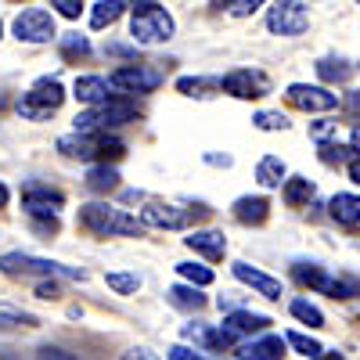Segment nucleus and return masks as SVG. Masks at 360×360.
Here are the masks:
<instances>
[{
    "label": "nucleus",
    "instance_id": "30",
    "mask_svg": "<svg viewBox=\"0 0 360 360\" xmlns=\"http://www.w3.org/2000/svg\"><path fill=\"white\" fill-rule=\"evenodd\" d=\"M353 155H360L353 144H324V141H321V162H328V166H335V162H349Z\"/></svg>",
    "mask_w": 360,
    "mask_h": 360
},
{
    "label": "nucleus",
    "instance_id": "38",
    "mask_svg": "<svg viewBox=\"0 0 360 360\" xmlns=\"http://www.w3.org/2000/svg\"><path fill=\"white\" fill-rule=\"evenodd\" d=\"M256 8H263V0H231V15L234 18H249Z\"/></svg>",
    "mask_w": 360,
    "mask_h": 360
},
{
    "label": "nucleus",
    "instance_id": "51",
    "mask_svg": "<svg viewBox=\"0 0 360 360\" xmlns=\"http://www.w3.org/2000/svg\"><path fill=\"white\" fill-rule=\"evenodd\" d=\"M0 33H4V25H0Z\"/></svg>",
    "mask_w": 360,
    "mask_h": 360
},
{
    "label": "nucleus",
    "instance_id": "7",
    "mask_svg": "<svg viewBox=\"0 0 360 360\" xmlns=\"http://www.w3.org/2000/svg\"><path fill=\"white\" fill-rule=\"evenodd\" d=\"M292 274L303 281V285H310V288H317L324 295H332V299H353V295H360V281H353V278H332V274H324V270L314 266V263H295Z\"/></svg>",
    "mask_w": 360,
    "mask_h": 360
},
{
    "label": "nucleus",
    "instance_id": "48",
    "mask_svg": "<svg viewBox=\"0 0 360 360\" xmlns=\"http://www.w3.org/2000/svg\"><path fill=\"white\" fill-rule=\"evenodd\" d=\"M353 148L360 152V127H353Z\"/></svg>",
    "mask_w": 360,
    "mask_h": 360
},
{
    "label": "nucleus",
    "instance_id": "39",
    "mask_svg": "<svg viewBox=\"0 0 360 360\" xmlns=\"http://www.w3.org/2000/svg\"><path fill=\"white\" fill-rule=\"evenodd\" d=\"M51 8H58V15H65V18H79L83 0H51Z\"/></svg>",
    "mask_w": 360,
    "mask_h": 360
},
{
    "label": "nucleus",
    "instance_id": "27",
    "mask_svg": "<svg viewBox=\"0 0 360 360\" xmlns=\"http://www.w3.org/2000/svg\"><path fill=\"white\" fill-rule=\"evenodd\" d=\"M169 303L180 307V310H202V307H205V295H198V285H195V288L173 285V288H169Z\"/></svg>",
    "mask_w": 360,
    "mask_h": 360
},
{
    "label": "nucleus",
    "instance_id": "45",
    "mask_svg": "<svg viewBox=\"0 0 360 360\" xmlns=\"http://www.w3.org/2000/svg\"><path fill=\"white\" fill-rule=\"evenodd\" d=\"M349 176L360 184V155H353V159H349Z\"/></svg>",
    "mask_w": 360,
    "mask_h": 360
},
{
    "label": "nucleus",
    "instance_id": "11",
    "mask_svg": "<svg viewBox=\"0 0 360 360\" xmlns=\"http://www.w3.org/2000/svg\"><path fill=\"white\" fill-rule=\"evenodd\" d=\"M209 209L205 205H195L191 213H180L173 205H148L141 213V224L144 227H166V231H176V227H188L191 220H205Z\"/></svg>",
    "mask_w": 360,
    "mask_h": 360
},
{
    "label": "nucleus",
    "instance_id": "6",
    "mask_svg": "<svg viewBox=\"0 0 360 360\" xmlns=\"http://www.w3.org/2000/svg\"><path fill=\"white\" fill-rule=\"evenodd\" d=\"M62 101H65V86L58 79H40L33 90H25L18 98V115L33 119V123H44V119H51L62 108Z\"/></svg>",
    "mask_w": 360,
    "mask_h": 360
},
{
    "label": "nucleus",
    "instance_id": "3",
    "mask_svg": "<svg viewBox=\"0 0 360 360\" xmlns=\"http://www.w3.org/2000/svg\"><path fill=\"white\" fill-rule=\"evenodd\" d=\"M0 274H4V278H76V281L86 278L79 266H62V263H54V259L25 256V252L0 256Z\"/></svg>",
    "mask_w": 360,
    "mask_h": 360
},
{
    "label": "nucleus",
    "instance_id": "40",
    "mask_svg": "<svg viewBox=\"0 0 360 360\" xmlns=\"http://www.w3.org/2000/svg\"><path fill=\"white\" fill-rule=\"evenodd\" d=\"M332 130H335V123H332V119H321V123H314V127H310V137H314V141H324V137L332 134Z\"/></svg>",
    "mask_w": 360,
    "mask_h": 360
},
{
    "label": "nucleus",
    "instance_id": "4",
    "mask_svg": "<svg viewBox=\"0 0 360 360\" xmlns=\"http://www.w3.org/2000/svg\"><path fill=\"white\" fill-rule=\"evenodd\" d=\"M130 37L134 44H162L173 37V18L169 11L159 4H134V18H130Z\"/></svg>",
    "mask_w": 360,
    "mask_h": 360
},
{
    "label": "nucleus",
    "instance_id": "17",
    "mask_svg": "<svg viewBox=\"0 0 360 360\" xmlns=\"http://www.w3.org/2000/svg\"><path fill=\"white\" fill-rule=\"evenodd\" d=\"M184 245L195 249V252H202L205 259H224V252H227V238H224L220 231H195L191 238H184Z\"/></svg>",
    "mask_w": 360,
    "mask_h": 360
},
{
    "label": "nucleus",
    "instance_id": "32",
    "mask_svg": "<svg viewBox=\"0 0 360 360\" xmlns=\"http://www.w3.org/2000/svg\"><path fill=\"white\" fill-rule=\"evenodd\" d=\"M62 54L69 58V62H76V58H86V54H90V44H86V37H79V33H69V37H62Z\"/></svg>",
    "mask_w": 360,
    "mask_h": 360
},
{
    "label": "nucleus",
    "instance_id": "14",
    "mask_svg": "<svg viewBox=\"0 0 360 360\" xmlns=\"http://www.w3.org/2000/svg\"><path fill=\"white\" fill-rule=\"evenodd\" d=\"M285 98H288V105L303 108V112H328L339 105V94H332L324 86H307V83H292Z\"/></svg>",
    "mask_w": 360,
    "mask_h": 360
},
{
    "label": "nucleus",
    "instance_id": "18",
    "mask_svg": "<svg viewBox=\"0 0 360 360\" xmlns=\"http://www.w3.org/2000/svg\"><path fill=\"white\" fill-rule=\"evenodd\" d=\"M76 98L83 105H101V101H108L115 94H112V83L108 79H101V76H79L76 79Z\"/></svg>",
    "mask_w": 360,
    "mask_h": 360
},
{
    "label": "nucleus",
    "instance_id": "23",
    "mask_svg": "<svg viewBox=\"0 0 360 360\" xmlns=\"http://www.w3.org/2000/svg\"><path fill=\"white\" fill-rule=\"evenodd\" d=\"M86 188L98 191V195H108V191L119 188V173H115L108 162H101V166H94V169L86 173Z\"/></svg>",
    "mask_w": 360,
    "mask_h": 360
},
{
    "label": "nucleus",
    "instance_id": "21",
    "mask_svg": "<svg viewBox=\"0 0 360 360\" xmlns=\"http://www.w3.org/2000/svg\"><path fill=\"white\" fill-rule=\"evenodd\" d=\"M234 217L242 220V224H263V220L270 217V202H266V198H252V195H245V198H238V202H234Z\"/></svg>",
    "mask_w": 360,
    "mask_h": 360
},
{
    "label": "nucleus",
    "instance_id": "26",
    "mask_svg": "<svg viewBox=\"0 0 360 360\" xmlns=\"http://www.w3.org/2000/svg\"><path fill=\"white\" fill-rule=\"evenodd\" d=\"M119 15H123V0H98L94 11H90V25L105 29V25H112Z\"/></svg>",
    "mask_w": 360,
    "mask_h": 360
},
{
    "label": "nucleus",
    "instance_id": "13",
    "mask_svg": "<svg viewBox=\"0 0 360 360\" xmlns=\"http://www.w3.org/2000/svg\"><path fill=\"white\" fill-rule=\"evenodd\" d=\"M220 86L227 90L231 98H242V101L263 98L266 90H270L266 76H263V72H252V69H234V72H227V76L220 79Z\"/></svg>",
    "mask_w": 360,
    "mask_h": 360
},
{
    "label": "nucleus",
    "instance_id": "52",
    "mask_svg": "<svg viewBox=\"0 0 360 360\" xmlns=\"http://www.w3.org/2000/svg\"><path fill=\"white\" fill-rule=\"evenodd\" d=\"M356 4H360V0H356Z\"/></svg>",
    "mask_w": 360,
    "mask_h": 360
},
{
    "label": "nucleus",
    "instance_id": "42",
    "mask_svg": "<svg viewBox=\"0 0 360 360\" xmlns=\"http://www.w3.org/2000/svg\"><path fill=\"white\" fill-rule=\"evenodd\" d=\"M342 105H346V112H349V115H356V119H360V90H349Z\"/></svg>",
    "mask_w": 360,
    "mask_h": 360
},
{
    "label": "nucleus",
    "instance_id": "36",
    "mask_svg": "<svg viewBox=\"0 0 360 360\" xmlns=\"http://www.w3.org/2000/svg\"><path fill=\"white\" fill-rule=\"evenodd\" d=\"M252 123H256L259 130H288V119H285L281 112H259Z\"/></svg>",
    "mask_w": 360,
    "mask_h": 360
},
{
    "label": "nucleus",
    "instance_id": "16",
    "mask_svg": "<svg viewBox=\"0 0 360 360\" xmlns=\"http://www.w3.org/2000/svg\"><path fill=\"white\" fill-rule=\"evenodd\" d=\"M184 335L195 342V346H202V349H209V353H220V349H231L234 346V332L231 328H209V324H188L184 328Z\"/></svg>",
    "mask_w": 360,
    "mask_h": 360
},
{
    "label": "nucleus",
    "instance_id": "33",
    "mask_svg": "<svg viewBox=\"0 0 360 360\" xmlns=\"http://www.w3.org/2000/svg\"><path fill=\"white\" fill-rule=\"evenodd\" d=\"M292 314L303 321V324H310V328H321V324H324V314H321L317 307H310L307 299H295V303H292Z\"/></svg>",
    "mask_w": 360,
    "mask_h": 360
},
{
    "label": "nucleus",
    "instance_id": "28",
    "mask_svg": "<svg viewBox=\"0 0 360 360\" xmlns=\"http://www.w3.org/2000/svg\"><path fill=\"white\" fill-rule=\"evenodd\" d=\"M40 321L33 314H25L18 307H8V303H0V328H37Z\"/></svg>",
    "mask_w": 360,
    "mask_h": 360
},
{
    "label": "nucleus",
    "instance_id": "47",
    "mask_svg": "<svg viewBox=\"0 0 360 360\" xmlns=\"http://www.w3.org/2000/svg\"><path fill=\"white\" fill-rule=\"evenodd\" d=\"M8 198H11V195H8V188H4V184H0V209H4V205H8Z\"/></svg>",
    "mask_w": 360,
    "mask_h": 360
},
{
    "label": "nucleus",
    "instance_id": "41",
    "mask_svg": "<svg viewBox=\"0 0 360 360\" xmlns=\"http://www.w3.org/2000/svg\"><path fill=\"white\" fill-rule=\"evenodd\" d=\"M37 295H40V299H62V288H58L54 281H40V285H37Z\"/></svg>",
    "mask_w": 360,
    "mask_h": 360
},
{
    "label": "nucleus",
    "instance_id": "46",
    "mask_svg": "<svg viewBox=\"0 0 360 360\" xmlns=\"http://www.w3.org/2000/svg\"><path fill=\"white\" fill-rule=\"evenodd\" d=\"M209 162H213V166H231V159H227V155H209Z\"/></svg>",
    "mask_w": 360,
    "mask_h": 360
},
{
    "label": "nucleus",
    "instance_id": "29",
    "mask_svg": "<svg viewBox=\"0 0 360 360\" xmlns=\"http://www.w3.org/2000/svg\"><path fill=\"white\" fill-rule=\"evenodd\" d=\"M176 274H180V278H188V281L198 285V288L213 285V270L202 266V263H176Z\"/></svg>",
    "mask_w": 360,
    "mask_h": 360
},
{
    "label": "nucleus",
    "instance_id": "24",
    "mask_svg": "<svg viewBox=\"0 0 360 360\" xmlns=\"http://www.w3.org/2000/svg\"><path fill=\"white\" fill-rule=\"evenodd\" d=\"M256 180H259L263 188H281V180H285V162H281L278 155L259 159V166H256Z\"/></svg>",
    "mask_w": 360,
    "mask_h": 360
},
{
    "label": "nucleus",
    "instance_id": "1",
    "mask_svg": "<svg viewBox=\"0 0 360 360\" xmlns=\"http://www.w3.org/2000/svg\"><path fill=\"white\" fill-rule=\"evenodd\" d=\"M58 152L79 162H115L127 155V144L119 137H108V130H76L58 141Z\"/></svg>",
    "mask_w": 360,
    "mask_h": 360
},
{
    "label": "nucleus",
    "instance_id": "34",
    "mask_svg": "<svg viewBox=\"0 0 360 360\" xmlns=\"http://www.w3.org/2000/svg\"><path fill=\"white\" fill-rule=\"evenodd\" d=\"M105 281H108V288L119 292V295H130V292L141 288V278H137V274H108Z\"/></svg>",
    "mask_w": 360,
    "mask_h": 360
},
{
    "label": "nucleus",
    "instance_id": "15",
    "mask_svg": "<svg viewBox=\"0 0 360 360\" xmlns=\"http://www.w3.org/2000/svg\"><path fill=\"white\" fill-rule=\"evenodd\" d=\"M231 270H234V278H238V281H242V285H249V288H256L263 299H270V303H278V299L285 295L278 278L263 274V270H256V266H249V263H234Z\"/></svg>",
    "mask_w": 360,
    "mask_h": 360
},
{
    "label": "nucleus",
    "instance_id": "43",
    "mask_svg": "<svg viewBox=\"0 0 360 360\" xmlns=\"http://www.w3.org/2000/svg\"><path fill=\"white\" fill-rule=\"evenodd\" d=\"M169 356H173V360H198L202 353H195V349H188V346H173Z\"/></svg>",
    "mask_w": 360,
    "mask_h": 360
},
{
    "label": "nucleus",
    "instance_id": "2",
    "mask_svg": "<svg viewBox=\"0 0 360 360\" xmlns=\"http://www.w3.org/2000/svg\"><path fill=\"white\" fill-rule=\"evenodd\" d=\"M79 224L98 234V238H112V234H141L144 224L137 217H130L127 209H115V205H105V202H90V205H79Z\"/></svg>",
    "mask_w": 360,
    "mask_h": 360
},
{
    "label": "nucleus",
    "instance_id": "12",
    "mask_svg": "<svg viewBox=\"0 0 360 360\" xmlns=\"http://www.w3.org/2000/svg\"><path fill=\"white\" fill-rule=\"evenodd\" d=\"M112 90H123V94H148L162 83V76L155 69H144V65H123L108 76Z\"/></svg>",
    "mask_w": 360,
    "mask_h": 360
},
{
    "label": "nucleus",
    "instance_id": "10",
    "mask_svg": "<svg viewBox=\"0 0 360 360\" xmlns=\"http://www.w3.org/2000/svg\"><path fill=\"white\" fill-rule=\"evenodd\" d=\"M11 29H15V37L25 40V44H47V40L54 37V18H51V11H44V8H25V11L11 22Z\"/></svg>",
    "mask_w": 360,
    "mask_h": 360
},
{
    "label": "nucleus",
    "instance_id": "35",
    "mask_svg": "<svg viewBox=\"0 0 360 360\" xmlns=\"http://www.w3.org/2000/svg\"><path fill=\"white\" fill-rule=\"evenodd\" d=\"M213 86H220L217 79H176V90H180V94H191V98H205L202 94V90H213Z\"/></svg>",
    "mask_w": 360,
    "mask_h": 360
},
{
    "label": "nucleus",
    "instance_id": "8",
    "mask_svg": "<svg viewBox=\"0 0 360 360\" xmlns=\"http://www.w3.org/2000/svg\"><path fill=\"white\" fill-rule=\"evenodd\" d=\"M307 25H310V18H307V8L299 0H278L266 15V29L278 37H303Z\"/></svg>",
    "mask_w": 360,
    "mask_h": 360
},
{
    "label": "nucleus",
    "instance_id": "49",
    "mask_svg": "<svg viewBox=\"0 0 360 360\" xmlns=\"http://www.w3.org/2000/svg\"><path fill=\"white\" fill-rule=\"evenodd\" d=\"M213 8H231V0H209Z\"/></svg>",
    "mask_w": 360,
    "mask_h": 360
},
{
    "label": "nucleus",
    "instance_id": "22",
    "mask_svg": "<svg viewBox=\"0 0 360 360\" xmlns=\"http://www.w3.org/2000/svg\"><path fill=\"white\" fill-rule=\"evenodd\" d=\"M238 356H245V360H278L285 356V342L278 335H270V339H259V342H249L238 349Z\"/></svg>",
    "mask_w": 360,
    "mask_h": 360
},
{
    "label": "nucleus",
    "instance_id": "20",
    "mask_svg": "<svg viewBox=\"0 0 360 360\" xmlns=\"http://www.w3.org/2000/svg\"><path fill=\"white\" fill-rule=\"evenodd\" d=\"M328 213L339 227H356L360 224V198L356 195H335L328 202Z\"/></svg>",
    "mask_w": 360,
    "mask_h": 360
},
{
    "label": "nucleus",
    "instance_id": "31",
    "mask_svg": "<svg viewBox=\"0 0 360 360\" xmlns=\"http://www.w3.org/2000/svg\"><path fill=\"white\" fill-rule=\"evenodd\" d=\"M317 76L328 79V83H346L349 79V65L335 62V58H324V62H317Z\"/></svg>",
    "mask_w": 360,
    "mask_h": 360
},
{
    "label": "nucleus",
    "instance_id": "37",
    "mask_svg": "<svg viewBox=\"0 0 360 360\" xmlns=\"http://www.w3.org/2000/svg\"><path fill=\"white\" fill-rule=\"evenodd\" d=\"M288 342L303 353V356H321V346L310 339V335H299V332H288Z\"/></svg>",
    "mask_w": 360,
    "mask_h": 360
},
{
    "label": "nucleus",
    "instance_id": "19",
    "mask_svg": "<svg viewBox=\"0 0 360 360\" xmlns=\"http://www.w3.org/2000/svg\"><path fill=\"white\" fill-rule=\"evenodd\" d=\"M234 335H256V332H266L270 328V317L263 314H249V310H231L227 321H224Z\"/></svg>",
    "mask_w": 360,
    "mask_h": 360
},
{
    "label": "nucleus",
    "instance_id": "9",
    "mask_svg": "<svg viewBox=\"0 0 360 360\" xmlns=\"http://www.w3.org/2000/svg\"><path fill=\"white\" fill-rule=\"evenodd\" d=\"M65 205V195L54 191L47 184H40V180H29V184H22V209L29 217H58V209Z\"/></svg>",
    "mask_w": 360,
    "mask_h": 360
},
{
    "label": "nucleus",
    "instance_id": "44",
    "mask_svg": "<svg viewBox=\"0 0 360 360\" xmlns=\"http://www.w3.org/2000/svg\"><path fill=\"white\" fill-rule=\"evenodd\" d=\"M40 356H58V360H65V356H72V353L58 349V346H44V349H40Z\"/></svg>",
    "mask_w": 360,
    "mask_h": 360
},
{
    "label": "nucleus",
    "instance_id": "50",
    "mask_svg": "<svg viewBox=\"0 0 360 360\" xmlns=\"http://www.w3.org/2000/svg\"><path fill=\"white\" fill-rule=\"evenodd\" d=\"M134 4H155V0H134Z\"/></svg>",
    "mask_w": 360,
    "mask_h": 360
},
{
    "label": "nucleus",
    "instance_id": "25",
    "mask_svg": "<svg viewBox=\"0 0 360 360\" xmlns=\"http://www.w3.org/2000/svg\"><path fill=\"white\" fill-rule=\"evenodd\" d=\"M314 180H307V176H292V180H285V202L288 205H307L310 198H314Z\"/></svg>",
    "mask_w": 360,
    "mask_h": 360
},
{
    "label": "nucleus",
    "instance_id": "5",
    "mask_svg": "<svg viewBox=\"0 0 360 360\" xmlns=\"http://www.w3.org/2000/svg\"><path fill=\"white\" fill-rule=\"evenodd\" d=\"M137 119V105L127 98H108L101 105H90L83 115H76V130H115Z\"/></svg>",
    "mask_w": 360,
    "mask_h": 360
}]
</instances>
